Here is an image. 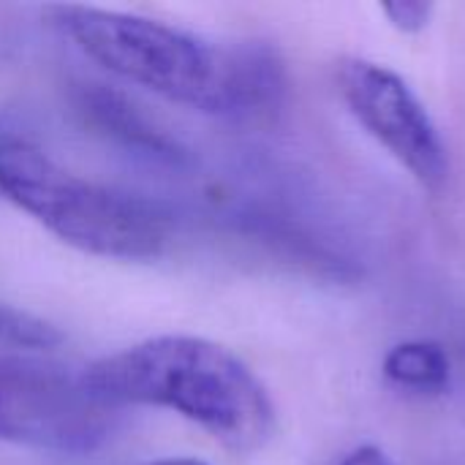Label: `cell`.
<instances>
[{"label": "cell", "instance_id": "cell-1", "mask_svg": "<svg viewBox=\"0 0 465 465\" xmlns=\"http://www.w3.org/2000/svg\"><path fill=\"white\" fill-rule=\"evenodd\" d=\"M52 14L90 60L166 101L248 120L275 112L286 95V68L270 44L218 46L150 16L90 5H57Z\"/></svg>", "mask_w": 465, "mask_h": 465}, {"label": "cell", "instance_id": "cell-11", "mask_svg": "<svg viewBox=\"0 0 465 465\" xmlns=\"http://www.w3.org/2000/svg\"><path fill=\"white\" fill-rule=\"evenodd\" d=\"M147 465H207L202 460H193V458H166V460H155V463Z\"/></svg>", "mask_w": 465, "mask_h": 465}, {"label": "cell", "instance_id": "cell-10", "mask_svg": "<svg viewBox=\"0 0 465 465\" xmlns=\"http://www.w3.org/2000/svg\"><path fill=\"white\" fill-rule=\"evenodd\" d=\"M338 465H395L390 460V455L373 444H365V447H357L354 452H349Z\"/></svg>", "mask_w": 465, "mask_h": 465}, {"label": "cell", "instance_id": "cell-2", "mask_svg": "<svg viewBox=\"0 0 465 465\" xmlns=\"http://www.w3.org/2000/svg\"><path fill=\"white\" fill-rule=\"evenodd\" d=\"M106 409L155 406L199 425L232 452H256L275 433V406L229 349L193 335H158L79 371Z\"/></svg>", "mask_w": 465, "mask_h": 465}, {"label": "cell", "instance_id": "cell-4", "mask_svg": "<svg viewBox=\"0 0 465 465\" xmlns=\"http://www.w3.org/2000/svg\"><path fill=\"white\" fill-rule=\"evenodd\" d=\"M114 414L90 398L79 373L27 357H0V441L84 455L109 439Z\"/></svg>", "mask_w": 465, "mask_h": 465}, {"label": "cell", "instance_id": "cell-9", "mask_svg": "<svg viewBox=\"0 0 465 465\" xmlns=\"http://www.w3.org/2000/svg\"><path fill=\"white\" fill-rule=\"evenodd\" d=\"M390 22L403 30V33H420L428 27L430 16H433V3H425V0H398V3H387L381 8Z\"/></svg>", "mask_w": 465, "mask_h": 465}, {"label": "cell", "instance_id": "cell-6", "mask_svg": "<svg viewBox=\"0 0 465 465\" xmlns=\"http://www.w3.org/2000/svg\"><path fill=\"white\" fill-rule=\"evenodd\" d=\"M79 112L95 128L123 139L128 147L147 150L150 155L177 158L180 147L161 128H155L123 93H114L106 84H82Z\"/></svg>", "mask_w": 465, "mask_h": 465}, {"label": "cell", "instance_id": "cell-5", "mask_svg": "<svg viewBox=\"0 0 465 465\" xmlns=\"http://www.w3.org/2000/svg\"><path fill=\"white\" fill-rule=\"evenodd\" d=\"M338 84L360 125L381 142L422 188L433 193L441 191L450 174L447 147L409 82L387 65L351 57L341 63Z\"/></svg>", "mask_w": 465, "mask_h": 465}, {"label": "cell", "instance_id": "cell-8", "mask_svg": "<svg viewBox=\"0 0 465 465\" xmlns=\"http://www.w3.org/2000/svg\"><path fill=\"white\" fill-rule=\"evenodd\" d=\"M0 343L22 351H49L63 343V332L33 313L0 305Z\"/></svg>", "mask_w": 465, "mask_h": 465}, {"label": "cell", "instance_id": "cell-3", "mask_svg": "<svg viewBox=\"0 0 465 465\" xmlns=\"http://www.w3.org/2000/svg\"><path fill=\"white\" fill-rule=\"evenodd\" d=\"M0 196L65 245L101 259L153 262L172 237L161 204L84 180L16 136H0Z\"/></svg>", "mask_w": 465, "mask_h": 465}, {"label": "cell", "instance_id": "cell-7", "mask_svg": "<svg viewBox=\"0 0 465 465\" xmlns=\"http://www.w3.org/2000/svg\"><path fill=\"white\" fill-rule=\"evenodd\" d=\"M384 376L403 390L441 395L450 387L452 368L447 351L439 343L406 341L390 349V354L384 357Z\"/></svg>", "mask_w": 465, "mask_h": 465}]
</instances>
